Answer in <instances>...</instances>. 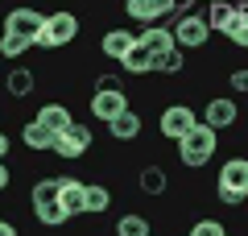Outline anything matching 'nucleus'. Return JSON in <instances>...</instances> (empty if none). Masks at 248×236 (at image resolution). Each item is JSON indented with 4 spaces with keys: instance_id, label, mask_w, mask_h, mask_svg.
Instances as JSON below:
<instances>
[{
    "instance_id": "1",
    "label": "nucleus",
    "mask_w": 248,
    "mask_h": 236,
    "mask_svg": "<svg viewBox=\"0 0 248 236\" xmlns=\"http://www.w3.org/2000/svg\"><path fill=\"white\" fill-rule=\"evenodd\" d=\"M174 145H178V162H182L186 170H203L207 162L215 157V149H219V133H215L211 124L199 120L195 129L186 133L182 141H174Z\"/></svg>"
},
{
    "instance_id": "2",
    "label": "nucleus",
    "mask_w": 248,
    "mask_h": 236,
    "mask_svg": "<svg viewBox=\"0 0 248 236\" xmlns=\"http://www.w3.org/2000/svg\"><path fill=\"white\" fill-rule=\"evenodd\" d=\"M215 195L228 207H240L248 199V157H228L215 174Z\"/></svg>"
},
{
    "instance_id": "3",
    "label": "nucleus",
    "mask_w": 248,
    "mask_h": 236,
    "mask_svg": "<svg viewBox=\"0 0 248 236\" xmlns=\"http://www.w3.org/2000/svg\"><path fill=\"white\" fill-rule=\"evenodd\" d=\"M79 37V17L71 9H58L46 17V29L37 34V50H62V46H71Z\"/></svg>"
},
{
    "instance_id": "4",
    "label": "nucleus",
    "mask_w": 248,
    "mask_h": 236,
    "mask_svg": "<svg viewBox=\"0 0 248 236\" xmlns=\"http://www.w3.org/2000/svg\"><path fill=\"white\" fill-rule=\"evenodd\" d=\"M174 46L178 50H203L207 37H211V25H207V17H199V13H186V17H174Z\"/></svg>"
},
{
    "instance_id": "5",
    "label": "nucleus",
    "mask_w": 248,
    "mask_h": 236,
    "mask_svg": "<svg viewBox=\"0 0 248 236\" xmlns=\"http://www.w3.org/2000/svg\"><path fill=\"white\" fill-rule=\"evenodd\" d=\"M195 124H199V112L190 104H170L166 112L157 116V129H161V137H166V141H182Z\"/></svg>"
},
{
    "instance_id": "6",
    "label": "nucleus",
    "mask_w": 248,
    "mask_h": 236,
    "mask_svg": "<svg viewBox=\"0 0 248 236\" xmlns=\"http://www.w3.org/2000/svg\"><path fill=\"white\" fill-rule=\"evenodd\" d=\"M91 141H95L91 124L75 120L66 133H58V137H54V153H58V157H66V162H75V157H83V153L91 149Z\"/></svg>"
},
{
    "instance_id": "7",
    "label": "nucleus",
    "mask_w": 248,
    "mask_h": 236,
    "mask_svg": "<svg viewBox=\"0 0 248 236\" xmlns=\"http://www.w3.org/2000/svg\"><path fill=\"white\" fill-rule=\"evenodd\" d=\"M42 29H46V13L29 9V4H21V9H13L9 17H4V34H21L33 46H37V34H42Z\"/></svg>"
},
{
    "instance_id": "8",
    "label": "nucleus",
    "mask_w": 248,
    "mask_h": 236,
    "mask_svg": "<svg viewBox=\"0 0 248 236\" xmlns=\"http://www.w3.org/2000/svg\"><path fill=\"white\" fill-rule=\"evenodd\" d=\"M124 108H128L124 87H95V96H91V116H95V120H104V124H112Z\"/></svg>"
},
{
    "instance_id": "9",
    "label": "nucleus",
    "mask_w": 248,
    "mask_h": 236,
    "mask_svg": "<svg viewBox=\"0 0 248 236\" xmlns=\"http://www.w3.org/2000/svg\"><path fill=\"white\" fill-rule=\"evenodd\" d=\"M203 124H211L215 133H223V129H232V124L240 120V108H236V100H228V96H211L203 104V116H199Z\"/></svg>"
},
{
    "instance_id": "10",
    "label": "nucleus",
    "mask_w": 248,
    "mask_h": 236,
    "mask_svg": "<svg viewBox=\"0 0 248 236\" xmlns=\"http://www.w3.org/2000/svg\"><path fill=\"white\" fill-rule=\"evenodd\" d=\"M141 42V34H137V29H124V25H112L108 29L104 37H99V54H104V58H112L116 67H120V58L128 50H133V46Z\"/></svg>"
},
{
    "instance_id": "11",
    "label": "nucleus",
    "mask_w": 248,
    "mask_h": 236,
    "mask_svg": "<svg viewBox=\"0 0 248 236\" xmlns=\"http://www.w3.org/2000/svg\"><path fill=\"white\" fill-rule=\"evenodd\" d=\"M124 13L141 25H157V21L174 17V0H124Z\"/></svg>"
},
{
    "instance_id": "12",
    "label": "nucleus",
    "mask_w": 248,
    "mask_h": 236,
    "mask_svg": "<svg viewBox=\"0 0 248 236\" xmlns=\"http://www.w3.org/2000/svg\"><path fill=\"white\" fill-rule=\"evenodd\" d=\"M141 46L153 54V67H157V58H166L170 50H178V46H174V29L161 25V21H157V25H145V29H141Z\"/></svg>"
},
{
    "instance_id": "13",
    "label": "nucleus",
    "mask_w": 248,
    "mask_h": 236,
    "mask_svg": "<svg viewBox=\"0 0 248 236\" xmlns=\"http://www.w3.org/2000/svg\"><path fill=\"white\" fill-rule=\"evenodd\" d=\"M137 186H141V195H149V199H161V195L170 191V174L157 162H145L141 174H137Z\"/></svg>"
},
{
    "instance_id": "14",
    "label": "nucleus",
    "mask_w": 248,
    "mask_h": 236,
    "mask_svg": "<svg viewBox=\"0 0 248 236\" xmlns=\"http://www.w3.org/2000/svg\"><path fill=\"white\" fill-rule=\"evenodd\" d=\"M29 203H33V216H37V224H42V228H62L66 219H71L58 195H46V199H29Z\"/></svg>"
},
{
    "instance_id": "15",
    "label": "nucleus",
    "mask_w": 248,
    "mask_h": 236,
    "mask_svg": "<svg viewBox=\"0 0 248 236\" xmlns=\"http://www.w3.org/2000/svg\"><path fill=\"white\" fill-rule=\"evenodd\" d=\"M58 199H62V207H66V216H87L83 211V203H87V183H79V178H62V191H58Z\"/></svg>"
},
{
    "instance_id": "16",
    "label": "nucleus",
    "mask_w": 248,
    "mask_h": 236,
    "mask_svg": "<svg viewBox=\"0 0 248 236\" xmlns=\"http://www.w3.org/2000/svg\"><path fill=\"white\" fill-rule=\"evenodd\" d=\"M33 120H37V124H46V129L58 137V133H66V129L75 124V116H71V108H66V104H42Z\"/></svg>"
},
{
    "instance_id": "17",
    "label": "nucleus",
    "mask_w": 248,
    "mask_h": 236,
    "mask_svg": "<svg viewBox=\"0 0 248 236\" xmlns=\"http://www.w3.org/2000/svg\"><path fill=\"white\" fill-rule=\"evenodd\" d=\"M236 0H211V4H207V25H211V34H228V25L232 21H236Z\"/></svg>"
},
{
    "instance_id": "18",
    "label": "nucleus",
    "mask_w": 248,
    "mask_h": 236,
    "mask_svg": "<svg viewBox=\"0 0 248 236\" xmlns=\"http://www.w3.org/2000/svg\"><path fill=\"white\" fill-rule=\"evenodd\" d=\"M33 87H37V79H33V70H29V67H13L9 75H4V91H9L13 100L33 96Z\"/></svg>"
},
{
    "instance_id": "19",
    "label": "nucleus",
    "mask_w": 248,
    "mask_h": 236,
    "mask_svg": "<svg viewBox=\"0 0 248 236\" xmlns=\"http://www.w3.org/2000/svg\"><path fill=\"white\" fill-rule=\"evenodd\" d=\"M108 133H112V141H137L141 137V116H137L133 108H124V112L108 124Z\"/></svg>"
},
{
    "instance_id": "20",
    "label": "nucleus",
    "mask_w": 248,
    "mask_h": 236,
    "mask_svg": "<svg viewBox=\"0 0 248 236\" xmlns=\"http://www.w3.org/2000/svg\"><path fill=\"white\" fill-rule=\"evenodd\" d=\"M21 141H25V149H33V153L54 149V133L46 129V124H37V120H29L25 129H21Z\"/></svg>"
},
{
    "instance_id": "21",
    "label": "nucleus",
    "mask_w": 248,
    "mask_h": 236,
    "mask_svg": "<svg viewBox=\"0 0 248 236\" xmlns=\"http://www.w3.org/2000/svg\"><path fill=\"white\" fill-rule=\"evenodd\" d=\"M120 67L128 70V75H149V70H153V54L145 50L141 42H137L133 50H128V54H124V58H120Z\"/></svg>"
},
{
    "instance_id": "22",
    "label": "nucleus",
    "mask_w": 248,
    "mask_h": 236,
    "mask_svg": "<svg viewBox=\"0 0 248 236\" xmlns=\"http://www.w3.org/2000/svg\"><path fill=\"white\" fill-rule=\"evenodd\" d=\"M116 236H153V224L145 216H137V211H124L116 219Z\"/></svg>"
},
{
    "instance_id": "23",
    "label": "nucleus",
    "mask_w": 248,
    "mask_h": 236,
    "mask_svg": "<svg viewBox=\"0 0 248 236\" xmlns=\"http://www.w3.org/2000/svg\"><path fill=\"white\" fill-rule=\"evenodd\" d=\"M108 207H112V191H108L104 183H87V203H83V211H87V216H104Z\"/></svg>"
},
{
    "instance_id": "24",
    "label": "nucleus",
    "mask_w": 248,
    "mask_h": 236,
    "mask_svg": "<svg viewBox=\"0 0 248 236\" xmlns=\"http://www.w3.org/2000/svg\"><path fill=\"white\" fill-rule=\"evenodd\" d=\"M228 42L248 50V4H240V9H236V21L228 25Z\"/></svg>"
},
{
    "instance_id": "25",
    "label": "nucleus",
    "mask_w": 248,
    "mask_h": 236,
    "mask_svg": "<svg viewBox=\"0 0 248 236\" xmlns=\"http://www.w3.org/2000/svg\"><path fill=\"white\" fill-rule=\"evenodd\" d=\"M25 50H33V42H29V37H21V34H0V54H4V58L17 62Z\"/></svg>"
},
{
    "instance_id": "26",
    "label": "nucleus",
    "mask_w": 248,
    "mask_h": 236,
    "mask_svg": "<svg viewBox=\"0 0 248 236\" xmlns=\"http://www.w3.org/2000/svg\"><path fill=\"white\" fill-rule=\"evenodd\" d=\"M153 70H161V75H182V70H186V50H170L166 58H157Z\"/></svg>"
},
{
    "instance_id": "27",
    "label": "nucleus",
    "mask_w": 248,
    "mask_h": 236,
    "mask_svg": "<svg viewBox=\"0 0 248 236\" xmlns=\"http://www.w3.org/2000/svg\"><path fill=\"white\" fill-rule=\"evenodd\" d=\"M186 236H228V228H223L219 219H199V224L190 228Z\"/></svg>"
},
{
    "instance_id": "28",
    "label": "nucleus",
    "mask_w": 248,
    "mask_h": 236,
    "mask_svg": "<svg viewBox=\"0 0 248 236\" xmlns=\"http://www.w3.org/2000/svg\"><path fill=\"white\" fill-rule=\"evenodd\" d=\"M228 87L236 91V96H248V70H244V67H240V70H232V75H228Z\"/></svg>"
},
{
    "instance_id": "29",
    "label": "nucleus",
    "mask_w": 248,
    "mask_h": 236,
    "mask_svg": "<svg viewBox=\"0 0 248 236\" xmlns=\"http://www.w3.org/2000/svg\"><path fill=\"white\" fill-rule=\"evenodd\" d=\"M95 87H124V83H120V75H112V70H108V75L95 79Z\"/></svg>"
},
{
    "instance_id": "30",
    "label": "nucleus",
    "mask_w": 248,
    "mask_h": 236,
    "mask_svg": "<svg viewBox=\"0 0 248 236\" xmlns=\"http://www.w3.org/2000/svg\"><path fill=\"white\" fill-rule=\"evenodd\" d=\"M186 13H195V0H174V17H186Z\"/></svg>"
},
{
    "instance_id": "31",
    "label": "nucleus",
    "mask_w": 248,
    "mask_h": 236,
    "mask_svg": "<svg viewBox=\"0 0 248 236\" xmlns=\"http://www.w3.org/2000/svg\"><path fill=\"white\" fill-rule=\"evenodd\" d=\"M9 183H13V170L4 166V157H0V191H9Z\"/></svg>"
},
{
    "instance_id": "32",
    "label": "nucleus",
    "mask_w": 248,
    "mask_h": 236,
    "mask_svg": "<svg viewBox=\"0 0 248 236\" xmlns=\"http://www.w3.org/2000/svg\"><path fill=\"white\" fill-rule=\"evenodd\" d=\"M0 236H21L17 224H9V219H0Z\"/></svg>"
},
{
    "instance_id": "33",
    "label": "nucleus",
    "mask_w": 248,
    "mask_h": 236,
    "mask_svg": "<svg viewBox=\"0 0 248 236\" xmlns=\"http://www.w3.org/2000/svg\"><path fill=\"white\" fill-rule=\"evenodd\" d=\"M9 149H13V141H9V133H0V157H9Z\"/></svg>"
},
{
    "instance_id": "34",
    "label": "nucleus",
    "mask_w": 248,
    "mask_h": 236,
    "mask_svg": "<svg viewBox=\"0 0 248 236\" xmlns=\"http://www.w3.org/2000/svg\"><path fill=\"white\" fill-rule=\"evenodd\" d=\"M236 4H248V0H236Z\"/></svg>"
},
{
    "instance_id": "35",
    "label": "nucleus",
    "mask_w": 248,
    "mask_h": 236,
    "mask_svg": "<svg viewBox=\"0 0 248 236\" xmlns=\"http://www.w3.org/2000/svg\"><path fill=\"white\" fill-rule=\"evenodd\" d=\"M203 4H211V0H203Z\"/></svg>"
}]
</instances>
